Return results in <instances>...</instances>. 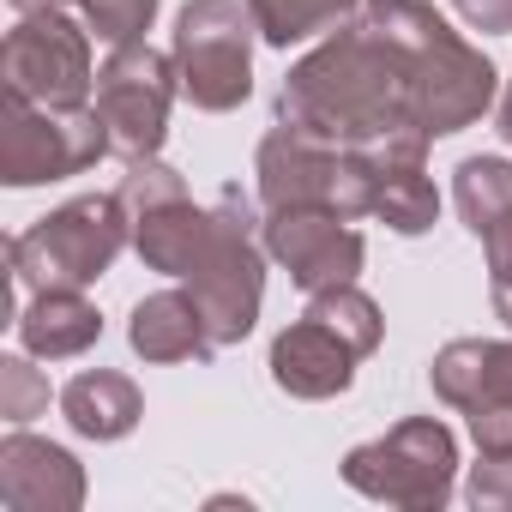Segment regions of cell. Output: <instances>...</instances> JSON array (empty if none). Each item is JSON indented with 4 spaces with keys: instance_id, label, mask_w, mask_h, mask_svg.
I'll return each instance as SVG.
<instances>
[{
    "instance_id": "6da1fadb",
    "label": "cell",
    "mask_w": 512,
    "mask_h": 512,
    "mask_svg": "<svg viewBox=\"0 0 512 512\" xmlns=\"http://www.w3.org/2000/svg\"><path fill=\"white\" fill-rule=\"evenodd\" d=\"M410 79L416 73L404 37L380 13H368L338 25L332 43H320L302 67H290L278 91V121L326 145H374L416 127Z\"/></svg>"
},
{
    "instance_id": "7a4b0ae2",
    "label": "cell",
    "mask_w": 512,
    "mask_h": 512,
    "mask_svg": "<svg viewBox=\"0 0 512 512\" xmlns=\"http://www.w3.org/2000/svg\"><path fill=\"white\" fill-rule=\"evenodd\" d=\"M380 19L404 37L410 49V109H416V127L428 139H446V133H464L470 121L488 115L494 103V67L434 13L422 0H398V7H380Z\"/></svg>"
},
{
    "instance_id": "3957f363",
    "label": "cell",
    "mask_w": 512,
    "mask_h": 512,
    "mask_svg": "<svg viewBox=\"0 0 512 512\" xmlns=\"http://www.w3.org/2000/svg\"><path fill=\"white\" fill-rule=\"evenodd\" d=\"M127 205L121 193H85L61 211H49L37 229H25L7 260H13V284H31V290H85L97 284L115 253L127 247Z\"/></svg>"
},
{
    "instance_id": "277c9868",
    "label": "cell",
    "mask_w": 512,
    "mask_h": 512,
    "mask_svg": "<svg viewBox=\"0 0 512 512\" xmlns=\"http://www.w3.org/2000/svg\"><path fill=\"white\" fill-rule=\"evenodd\" d=\"M187 284L211 320L217 344H235L260 320V296H266V260L253 241V205L241 187H223L211 205V235L199 247V260L187 266Z\"/></svg>"
},
{
    "instance_id": "5b68a950",
    "label": "cell",
    "mask_w": 512,
    "mask_h": 512,
    "mask_svg": "<svg viewBox=\"0 0 512 512\" xmlns=\"http://www.w3.org/2000/svg\"><path fill=\"white\" fill-rule=\"evenodd\" d=\"M253 13L241 0H187L175 19V79L193 109H241L253 91Z\"/></svg>"
},
{
    "instance_id": "8992f818",
    "label": "cell",
    "mask_w": 512,
    "mask_h": 512,
    "mask_svg": "<svg viewBox=\"0 0 512 512\" xmlns=\"http://www.w3.org/2000/svg\"><path fill=\"white\" fill-rule=\"evenodd\" d=\"M109 151H115L109 121L97 115V103L43 109V103L7 91V109H0V181L7 187H37V181L79 175Z\"/></svg>"
},
{
    "instance_id": "52a82bcc",
    "label": "cell",
    "mask_w": 512,
    "mask_h": 512,
    "mask_svg": "<svg viewBox=\"0 0 512 512\" xmlns=\"http://www.w3.org/2000/svg\"><path fill=\"white\" fill-rule=\"evenodd\" d=\"M91 73V25L67 19V7L25 13L0 43V91L31 97L43 109H85Z\"/></svg>"
},
{
    "instance_id": "ba28073f",
    "label": "cell",
    "mask_w": 512,
    "mask_h": 512,
    "mask_svg": "<svg viewBox=\"0 0 512 512\" xmlns=\"http://www.w3.org/2000/svg\"><path fill=\"white\" fill-rule=\"evenodd\" d=\"M452 470H458V446H452L446 422H434V416H410L386 440H368L344 458L350 488H362L368 500H386V506H416V512L446 506Z\"/></svg>"
},
{
    "instance_id": "9c48e42d",
    "label": "cell",
    "mask_w": 512,
    "mask_h": 512,
    "mask_svg": "<svg viewBox=\"0 0 512 512\" xmlns=\"http://www.w3.org/2000/svg\"><path fill=\"white\" fill-rule=\"evenodd\" d=\"M181 79H175V55H157L151 43H127L103 61L97 73V115L109 121V145L139 163L157 157L163 133H169V103H175Z\"/></svg>"
},
{
    "instance_id": "30bf717a",
    "label": "cell",
    "mask_w": 512,
    "mask_h": 512,
    "mask_svg": "<svg viewBox=\"0 0 512 512\" xmlns=\"http://www.w3.org/2000/svg\"><path fill=\"white\" fill-rule=\"evenodd\" d=\"M266 247H272V260L290 266V278L320 296L332 284H356L362 272V235L350 229V217L326 211V205H284L266 217Z\"/></svg>"
},
{
    "instance_id": "8fae6325",
    "label": "cell",
    "mask_w": 512,
    "mask_h": 512,
    "mask_svg": "<svg viewBox=\"0 0 512 512\" xmlns=\"http://www.w3.org/2000/svg\"><path fill=\"white\" fill-rule=\"evenodd\" d=\"M0 500L13 512H73L85 500V476L73 452L31 434H7V446H0Z\"/></svg>"
},
{
    "instance_id": "7c38bea8",
    "label": "cell",
    "mask_w": 512,
    "mask_h": 512,
    "mask_svg": "<svg viewBox=\"0 0 512 512\" xmlns=\"http://www.w3.org/2000/svg\"><path fill=\"white\" fill-rule=\"evenodd\" d=\"M272 380L290 392V398H338L350 380H356V350L320 326L314 314H302L290 332H278L272 344Z\"/></svg>"
},
{
    "instance_id": "4fadbf2b",
    "label": "cell",
    "mask_w": 512,
    "mask_h": 512,
    "mask_svg": "<svg viewBox=\"0 0 512 512\" xmlns=\"http://www.w3.org/2000/svg\"><path fill=\"white\" fill-rule=\"evenodd\" d=\"M434 392L446 404H458L464 416L476 410H494V404H512V344H494V338H458L434 356L428 368Z\"/></svg>"
},
{
    "instance_id": "5bb4252c",
    "label": "cell",
    "mask_w": 512,
    "mask_h": 512,
    "mask_svg": "<svg viewBox=\"0 0 512 512\" xmlns=\"http://www.w3.org/2000/svg\"><path fill=\"white\" fill-rule=\"evenodd\" d=\"M133 350L145 362H205L217 350L211 338V320L199 308V296H181V290H163V296H145L133 308Z\"/></svg>"
},
{
    "instance_id": "9a60e30c",
    "label": "cell",
    "mask_w": 512,
    "mask_h": 512,
    "mask_svg": "<svg viewBox=\"0 0 512 512\" xmlns=\"http://www.w3.org/2000/svg\"><path fill=\"white\" fill-rule=\"evenodd\" d=\"M19 338L31 356L61 362V356H79L103 338V314L79 290H37V302L19 314Z\"/></svg>"
},
{
    "instance_id": "2e32d148",
    "label": "cell",
    "mask_w": 512,
    "mask_h": 512,
    "mask_svg": "<svg viewBox=\"0 0 512 512\" xmlns=\"http://www.w3.org/2000/svg\"><path fill=\"white\" fill-rule=\"evenodd\" d=\"M61 410H67V422H73L85 440H121V434H133V422L145 416L139 386H133L127 374H109V368L79 374V380L61 392Z\"/></svg>"
},
{
    "instance_id": "e0dca14e",
    "label": "cell",
    "mask_w": 512,
    "mask_h": 512,
    "mask_svg": "<svg viewBox=\"0 0 512 512\" xmlns=\"http://www.w3.org/2000/svg\"><path fill=\"white\" fill-rule=\"evenodd\" d=\"M356 7H368V0H247V13H253V25H260V37L278 43V49L350 25Z\"/></svg>"
},
{
    "instance_id": "ac0fdd59",
    "label": "cell",
    "mask_w": 512,
    "mask_h": 512,
    "mask_svg": "<svg viewBox=\"0 0 512 512\" xmlns=\"http://www.w3.org/2000/svg\"><path fill=\"white\" fill-rule=\"evenodd\" d=\"M458 211L470 223V235L482 241L500 217H512V163L506 157H470L458 163Z\"/></svg>"
},
{
    "instance_id": "d6986e66",
    "label": "cell",
    "mask_w": 512,
    "mask_h": 512,
    "mask_svg": "<svg viewBox=\"0 0 512 512\" xmlns=\"http://www.w3.org/2000/svg\"><path fill=\"white\" fill-rule=\"evenodd\" d=\"M19 13H43V7H79V19L91 25L97 43L109 49H127V43H145L151 19H157V0H13Z\"/></svg>"
},
{
    "instance_id": "ffe728a7",
    "label": "cell",
    "mask_w": 512,
    "mask_h": 512,
    "mask_svg": "<svg viewBox=\"0 0 512 512\" xmlns=\"http://www.w3.org/2000/svg\"><path fill=\"white\" fill-rule=\"evenodd\" d=\"M374 217H386V229H398V235H422V229H434V217H440V193H434V181L422 175V163H410V169H386L380 199H374Z\"/></svg>"
},
{
    "instance_id": "44dd1931",
    "label": "cell",
    "mask_w": 512,
    "mask_h": 512,
    "mask_svg": "<svg viewBox=\"0 0 512 512\" xmlns=\"http://www.w3.org/2000/svg\"><path fill=\"white\" fill-rule=\"evenodd\" d=\"M308 314H314L320 326H332L356 356H374V350H380V338H386L380 308H374L356 284H332V290H320V296L308 302Z\"/></svg>"
},
{
    "instance_id": "7402d4cb",
    "label": "cell",
    "mask_w": 512,
    "mask_h": 512,
    "mask_svg": "<svg viewBox=\"0 0 512 512\" xmlns=\"http://www.w3.org/2000/svg\"><path fill=\"white\" fill-rule=\"evenodd\" d=\"M43 410H49V380L25 356H7V362H0V416H7L13 428H25Z\"/></svg>"
},
{
    "instance_id": "603a6c76",
    "label": "cell",
    "mask_w": 512,
    "mask_h": 512,
    "mask_svg": "<svg viewBox=\"0 0 512 512\" xmlns=\"http://www.w3.org/2000/svg\"><path fill=\"white\" fill-rule=\"evenodd\" d=\"M470 500L476 506H512V452H482V464L470 476Z\"/></svg>"
},
{
    "instance_id": "cb8c5ba5",
    "label": "cell",
    "mask_w": 512,
    "mask_h": 512,
    "mask_svg": "<svg viewBox=\"0 0 512 512\" xmlns=\"http://www.w3.org/2000/svg\"><path fill=\"white\" fill-rule=\"evenodd\" d=\"M470 434H476L482 452H512V404L476 410V416H470Z\"/></svg>"
},
{
    "instance_id": "d4e9b609",
    "label": "cell",
    "mask_w": 512,
    "mask_h": 512,
    "mask_svg": "<svg viewBox=\"0 0 512 512\" xmlns=\"http://www.w3.org/2000/svg\"><path fill=\"white\" fill-rule=\"evenodd\" d=\"M452 7H458L476 31H488V37H512V0H452Z\"/></svg>"
},
{
    "instance_id": "484cf974",
    "label": "cell",
    "mask_w": 512,
    "mask_h": 512,
    "mask_svg": "<svg viewBox=\"0 0 512 512\" xmlns=\"http://www.w3.org/2000/svg\"><path fill=\"white\" fill-rule=\"evenodd\" d=\"M482 247H488V284H512V217H500L482 235Z\"/></svg>"
},
{
    "instance_id": "4316f807",
    "label": "cell",
    "mask_w": 512,
    "mask_h": 512,
    "mask_svg": "<svg viewBox=\"0 0 512 512\" xmlns=\"http://www.w3.org/2000/svg\"><path fill=\"white\" fill-rule=\"evenodd\" d=\"M494 314L512 326V284H494Z\"/></svg>"
},
{
    "instance_id": "83f0119b",
    "label": "cell",
    "mask_w": 512,
    "mask_h": 512,
    "mask_svg": "<svg viewBox=\"0 0 512 512\" xmlns=\"http://www.w3.org/2000/svg\"><path fill=\"white\" fill-rule=\"evenodd\" d=\"M500 139H512V85H506V103H500Z\"/></svg>"
}]
</instances>
